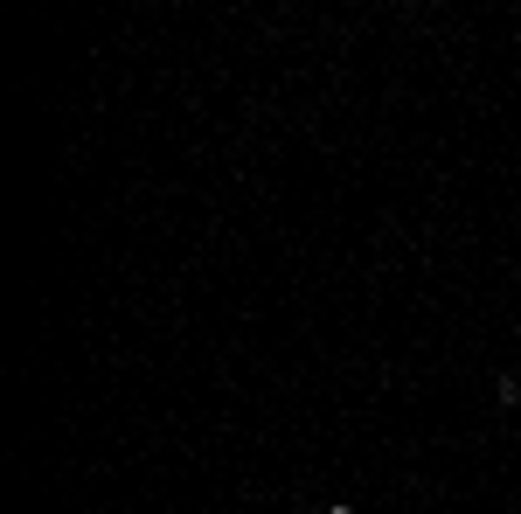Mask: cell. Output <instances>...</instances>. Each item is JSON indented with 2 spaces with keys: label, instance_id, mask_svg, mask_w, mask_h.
Wrapping results in <instances>:
<instances>
[{
  "label": "cell",
  "instance_id": "6da1fadb",
  "mask_svg": "<svg viewBox=\"0 0 521 514\" xmlns=\"http://www.w3.org/2000/svg\"><path fill=\"white\" fill-rule=\"evenodd\" d=\"M327 514H355V508H327Z\"/></svg>",
  "mask_w": 521,
  "mask_h": 514
}]
</instances>
